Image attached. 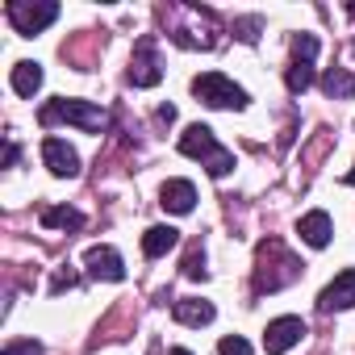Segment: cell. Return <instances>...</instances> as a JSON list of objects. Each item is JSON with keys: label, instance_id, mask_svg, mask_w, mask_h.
Wrapping results in <instances>:
<instances>
[{"label": "cell", "instance_id": "4fadbf2b", "mask_svg": "<svg viewBox=\"0 0 355 355\" xmlns=\"http://www.w3.org/2000/svg\"><path fill=\"white\" fill-rule=\"evenodd\" d=\"M171 313H175V322H180V326H209V322H214V305H209V301H201V297H184V301H175V305H171Z\"/></svg>", "mask_w": 355, "mask_h": 355}, {"label": "cell", "instance_id": "d4e9b609", "mask_svg": "<svg viewBox=\"0 0 355 355\" xmlns=\"http://www.w3.org/2000/svg\"><path fill=\"white\" fill-rule=\"evenodd\" d=\"M343 180H347V184H355V167H351V171H347V175H343Z\"/></svg>", "mask_w": 355, "mask_h": 355}, {"label": "cell", "instance_id": "277c9868", "mask_svg": "<svg viewBox=\"0 0 355 355\" xmlns=\"http://www.w3.org/2000/svg\"><path fill=\"white\" fill-rule=\"evenodd\" d=\"M55 17H59V5H55V0H13V5H9V21H13V30H17L21 38L42 34Z\"/></svg>", "mask_w": 355, "mask_h": 355}, {"label": "cell", "instance_id": "cb8c5ba5", "mask_svg": "<svg viewBox=\"0 0 355 355\" xmlns=\"http://www.w3.org/2000/svg\"><path fill=\"white\" fill-rule=\"evenodd\" d=\"M171 355H193V351L189 347H171Z\"/></svg>", "mask_w": 355, "mask_h": 355}, {"label": "cell", "instance_id": "5bb4252c", "mask_svg": "<svg viewBox=\"0 0 355 355\" xmlns=\"http://www.w3.org/2000/svg\"><path fill=\"white\" fill-rule=\"evenodd\" d=\"M175 243H180V230H171V226H150V230L142 234V255H146V259H159V255H167Z\"/></svg>", "mask_w": 355, "mask_h": 355}, {"label": "cell", "instance_id": "7402d4cb", "mask_svg": "<svg viewBox=\"0 0 355 355\" xmlns=\"http://www.w3.org/2000/svg\"><path fill=\"white\" fill-rule=\"evenodd\" d=\"M71 284H76V276H71V272H59L51 288H55V293H63V288H71Z\"/></svg>", "mask_w": 355, "mask_h": 355}, {"label": "cell", "instance_id": "7a4b0ae2", "mask_svg": "<svg viewBox=\"0 0 355 355\" xmlns=\"http://www.w3.org/2000/svg\"><path fill=\"white\" fill-rule=\"evenodd\" d=\"M55 121H67V125H80L88 134H101L109 125V113L92 101H76V96H59L42 109V125H55Z\"/></svg>", "mask_w": 355, "mask_h": 355}, {"label": "cell", "instance_id": "2e32d148", "mask_svg": "<svg viewBox=\"0 0 355 355\" xmlns=\"http://www.w3.org/2000/svg\"><path fill=\"white\" fill-rule=\"evenodd\" d=\"M42 226L46 230H80L84 226V214L80 209H67V205H46L42 209Z\"/></svg>", "mask_w": 355, "mask_h": 355}, {"label": "cell", "instance_id": "30bf717a", "mask_svg": "<svg viewBox=\"0 0 355 355\" xmlns=\"http://www.w3.org/2000/svg\"><path fill=\"white\" fill-rule=\"evenodd\" d=\"M84 268H88L92 280H125V263H121V255L113 247H88Z\"/></svg>", "mask_w": 355, "mask_h": 355}, {"label": "cell", "instance_id": "44dd1931", "mask_svg": "<svg viewBox=\"0 0 355 355\" xmlns=\"http://www.w3.org/2000/svg\"><path fill=\"white\" fill-rule=\"evenodd\" d=\"M239 30H243V38H247V42H255V38H259V34H255V30H259V17H251V21H243Z\"/></svg>", "mask_w": 355, "mask_h": 355}, {"label": "cell", "instance_id": "7c38bea8", "mask_svg": "<svg viewBox=\"0 0 355 355\" xmlns=\"http://www.w3.org/2000/svg\"><path fill=\"white\" fill-rule=\"evenodd\" d=\"M297 234H301L309 247H318V251H322V247L330 243V234H334V222H330V214H326V209H313V214H305V218L297 222Z\"/></svg>", "mask_w": 355, "mask_h": 355}, {"label": "cell", "instance_id": "e0dca14e", "mask_svg": "<svg viewBox=\"0 0 355 355\" xmlns=\"http://www.w3.org/2000/svg\"><path fill=\"white\" fill-rule=\"evenodd\" d=\"M322 92L334 96V101H351V96H355V76L343 71V67H330V71L322 76Z\"/></svg>", "mask_w": 355, "mask_h": 355}, {"label": "cell", "instance_id": "484cf974", "mask_svg": "<svg viewBox=\"0 0 355 355\" xmlns=\"http://www.w3.org/2000/svg\"><path fill=\"white\" fill-rule=\"evenodd\" d=\"M347 13H351V17H355V5H347Z\"/></svg>", "mask_w": 355, "mask_h": 355}, {"label": "cell", "instance_id": "8fae6325", "mask_svg": "<svg viewBox=\"0 0 355 355\" xmlns=\"http://www.w3.org/2000/svg\"><path fill=\"white\" fill-rule=\"evenodd\" d=\"M159 205H163L167 214H193V205H197L193 180H167V184L159 189Z\"/></svg>", "mask_w": 355, "mask_h": 355}, {"label": "cell", "instance_id": "ba28073f", "mask_svg": "<svg viewBox=\"0 0 355 355\" xmlns=\"http://www.w3.org/2000/svg\"><path fill=\"white\" fill-rule=\"evenodd\" d=\"M42 163L51 167V175H59V180L80 175V155H76V146H67L63 138H42Z\"/></svg>", "mask_w": 355, "mask_h": 355}, {"label": "cell", "instance_id": "8992f818", "mask_svg": "<svg viewBox=\"0 0 355 355\" xmlns=\"http://www.w3.org/2000/svg\"><path fill=\"white\" fill-rule=\"evenodd\" d=\"M163 80V67H159V55H155V38H138L134 46V63H130V84L134 88H155Z\"/></svg>", "mask_w": 355, "mask_h": 355}, {"label": "cell", "instance_id": "9a60e30c", "mask_svg": "<svg viewBox=\"0 0 355 355\" xmlns=\"http://www.w3.org/2000/svg\"><path fill=\"white\" fill-rule=\"evenodd\" d=\"M38 88H42V67L30 63V59L13 63V92H17V96H34Z\"/></svg>", "mask_w": 355, "mask_h": 355}, {"label": "cell", "instance_id": "ac0fdd59", "mask_svg": "<svg viewBox=\"0 0 355 355\" xmlns=\"http://www.w3.org/2000/svg\"><path fill=\"white\" fill-rule=\"evenodd\" d=\"M184 276H189V280H205V251H201V247H193V251L184 255Z\"/></svg>", "mask_w": 355, "mask_h": 355}, {"label": "cell", "instance_id": "6da1fadb", "mask_svg": "<svg viewBox=\"0 0 355 355\" xmlns=\"http://www.w3.org/2000/svg\"><path fill=\"white\" fill-rule=\"evenodd\" d=\"M180 150H184L189 159H201V163L209 167V175H230V171H234V155L214 138L209 125H189V130L180 134Z\"/></svg>", "mask_w": 355, "mask_h": 355}, {"label": "cell", "instance_id": "5b68a950", "mask_svg": "<svg viewBox=\"0 0 355 355\" xmlns=\"http://www.w3.org/2000/svg\"><path fill=\"white\" fill-rule=\"evenodd\" d=\"M313 59H318V38L313 34H297L293 38V63H288V92H305L313 84Z\"/></svg>", "mask_w": 355, "mask_h": 355}, {"label": "cell", "instance_id": "9c48e42d", "mask_svg": "<svg viewBox=\"0 0 355 355\" xmlns=\"http://www.w3.org/2000/svg\"><path fill=\"white\" fill-rule=\"evenodd\" d=\"M355 305V268H347V272H338L326 288H322V297H318V309L322 313H334V309H351Z\"/></svg>", "mask_w": 355, "mask_h": 355}, {"label": "cell", "instance_id": "52a82bcc", "mask_svg": "<svg viewBox=\"0 0 355 355\" xmlns=\"http://www.w3.org/2000/svg\"><path fill=\"white\" fill-rule=\"evenodd\" d=\"M301 338H305V322L293 318V313H284V318L268 322V330H263V351H268V355H284V351H293Z\"/></svg>", "mask_w": 355, "mask_h": 355}, {"label": "cell", "instance_id": "3957f363", "mask_svg": "<svg viewBox=\"0 0 355 355\" xmlns=\"http://www.w3.org/2000/svg\"><path fill=\"white\" fill-rule=\"evenodd\" d=\"M193 92H197L209 109H247V92H243L230 76H222V71L197 76V80H193Z\"/></svg>", "mask_w": 355, "mask_h": 355}, {"label": "cell", "instance_id": "603a6c76", "mask_svg": "<svg viewBox=\"0 0 355 355\" xmlns=\"http://www.w3.org/2000/svg\"><path fill=\"white\" fill-rule=\"evenodd\" d=\"M17 155H21V150H17V142H9V150H5V167H13V163H17Z\"/></svg>", "mask_w": 355, "mask_h": 355}, {"label": "cell", "instance_id": "d6986e66", "mask_svg": "<svg viewBox=\"0 0 355 355\" xmlns=\"http://www.w3.org/2000/svg\"><path fill=\"white\" fill-rule=\"evenodd\" d=\"M218 355H251V343L243 334H230V338L218 343Z\"/></svg>", "mask_w": 355, "mask_h": 355}, {"label": "cell", "instance_id": "ffe728a7", "mask_svg": "<svg viewBox=\"0 0 355 355\" xmlns=\"http://www.w3.org/2000/svg\"><path fill=\"white\" fill-rule=\"evenodd\" d=\"M0 355H42V347H38L34 338H21V343H9Z\"/></svg>", "mask_w": 355, "mask_h": 355}]
</instances>
